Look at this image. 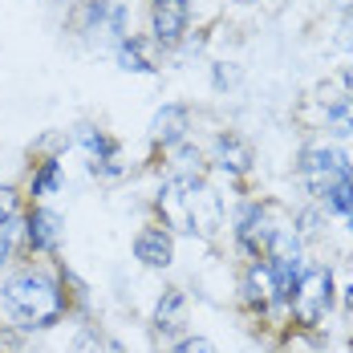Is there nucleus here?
Segmentation results:
<instances>
[{
  "label": "nucleus",
  "mask_w": 353,
  "mask_h": 353,
  "mask_svg": "<svg viewBox=\"0 0 353 353\" xmlns=\"http://www.w3.org/2000/svg\"><path fill=\"white\" fill-rule=\"evenodd\" d=\"M240 292H244V305L256 309V313H268L272 305H284V301H288L268 260H252V264H248L244 281H240Z\"/></svg>",
  "instance_id": "nucleus-5"
},
{
  "label": "nucleus",
  "mask_w": 353,
  "mask_h": 353,
  "mask_svg": "<svg viewBox=\"0 0 353 353\" xmlns=\"http://www.w3.org/2000/svg\"><path fill=\"white\" fill-rule=\"evenodd\" d=\"M215 159H219V167L232 171V175H248V171H252V150H248V142L236 139V134H219Z\"/></svg>",
  "instance_id": "nucleus-10"
},
{
  "label": "nucleus",
  "mask_w": 353,
  "mask_h": 353,
  "mask_svg": "<svg viewBox=\"0 0 353 353\" xmlns=\"http://www.w3.org/2000/svg\"><path fill=\"white\" fill-rule=\"evenodd\" d=\"M0 353H4V337H0Z\"/></svg>",
  "instance_id": "nucleus-23"
},
{
  "label": "nucleus",
  "mask_w": 353,
  "mask_h": 353,
  "mask_svg": "<svg viewBox=\"0 0 353 353\" xmlns=\"http://www.w3.org/2000/svg\"><path fill=\"white\" fill-rule=\"evenodd\" d=\"M248 4H256V0H248Z\"/></svg>",
  "instance_id": "nucleus-24"
},
{
  "label": "nucleus",
  "mask_w": 353,
  "mask_h": 353,
  "mask_svg": "<svg viewBox=\"0 0 353 353\" xmlns=\"http://www.w3.org/2000/svg\"><path fill=\"white\" fill-rule=\"evenodd\" d=\"M17 232H21V228H17V219L0 228V268H4V264H8V256H12V244H17Z\"/></svg>",
  "instance_id": "nucleus-18"
},
{
  "label": "nucleus",
  "mask_w": 353,
  "mask_h": 353,
  "mask_svg": "<svg viewBox=\"0 0 353 353\" xmlns=\"http://www.w3.org/2000/svg\"><path fill=\"white\" fill-rule=\"evenodd\" d=\"M159 215H163V228L171 232H199V236H212L219 228V203L215 195L203 187V179H183L175 175L163 191H159Z\"/></svg>",
  "instance_id": "nucleus-2"
},
{
  "label": "nucleus",
  "mask_w": 353,
  "mask_h": 353,
  "mask_svg": "<svg viewBox=\"0 0 353 353\" xmlns=\"http://www.w3.org/2000/svg\"><path fill=\"white\" fill-rule=\"evenodd\" d=\"M0 305H4L8 321L21 325V329H49V325H57L65 317L61 281L49 276V272H37V268L12 272L0 284Z\"/></svg>",
  "instance_id": "nucleus-1"
},
{
  "label": "nucleus",
  "mask_w": 353,
  "mask_h": 353,
  "mask_svg": "<svg viewBox=\"0 0 353 353\" xmlns=\"http://www.w3.org/2000/svg\"><path fill=\"white\" fill-rule=\"evenodd\" d=\"M183 313H187V296H183L179 288H167L163 301H159V309H154V329H159V333L183 329Z\"/></svg>",
  "instance_id": "nucleus-12"
},
{
  "label": "nucleus",
  "mask_w": 353,
  "mask_h": 353,
  "mask_svg": "<svg viewBox=\"0 0 353 353\" xmlns=\"http://www.w3.org/2000/svg\"><path fill=\"white\" fill-rule=\"evenodd\" d=\"M25 236H29L33 252H57V244H61V219H57V212L33 208L29 219H25Z\"/></svg>",
  "instance_id": "nucleus-9"
},
{
  "label": "nucleus",
  "mask_w": 353,
  "mask_h": 353,
  "mask_svg": "<svg viewBox=\"0 0 353 353\" xmlns=\"http://www.w3.org/2000/svg\"><path fill=\"white\" fill-rule=\"evenodd\" d=\"M341 45H353V17L345 21V29H341Z\"/></svg>",
  "instance_id": "nucleus-20"
},
{
  "label": "nucleus",
  "mask_w": 353,
  "mask_h": 353,
  "mask_svg": "<svg viewBox=\"0 0 353 353\" xmlns=\"http://www.w3.org/2000/svg\"><path fill=\"white\" fill-rule=\"evenodd\" d=\"M171 353H215V345L208 337H187V341H179Z\"/></svg>",
  "instance_id": "nucleus-19"
},
{
  "label": "nucleus",
  "mask_w": 353,
  "mask_h": 353,
  "mask_svg": "<svg viewBox=\"0 0 353 353\" xmlns=\"http://www.w3.org/2000/svg\"><path fill=\"white\" fill-rule=\"evenodd\" d=\"M17 208H21V203H17V191H12V187H0V228L17 219Z\"/></svg>",
  "instance_id": "nucleus-17"
},
{
  "label": "nucleus",
  "mask_w": 353,
  "mask_h": 353,
  "mask_svg": "<svg viewBox=\"0 0 353 353\" xmlns=\"http://www.w3.org/2000/svg\"><path fill=\"white\" fill-rule=\"evenodd\" d=\"M118 61H122V70H130V73H154V65L142 57L139 41H126V37H122V45H118Z\"/></svg>",
  "instance_id": "nucleus-15"
},
{
  "label": "nucleus",
  "mask_w": 353,
  "mask_h": 353,
  "mask_svg": "<svg viewBox=\"0 0 353 353\" xmlns=\"http://www.w3.org/2000/svg\"><path fill=\"white\" fill-rule=\"evenodd\" d=\"M276 236V223L268 219V208L264 203H248L240 212V223H236V244L248 260H264V252Z\"/></svg>",
  "instance_id": "nucleus-6"
},
{
  "label": "nucleus",
  "mask_w": 353,
  "mask_h": 353,
  "mask_svg": "<svg viewBox=\"0 0 353 353\" xmlns=\"http://www.w3.org/2000/svg\"><path fill=\"white\" fill-rule=\"evenodd\" d=\"M134 256H139L146 268H167L175 260V236H171V228L146 223L139 236H134Z\"/></svg>",
  "instance_id": "nucleus-7"
},
{
  "label": "nucleus",
  "mask_w": 353,
  "mask_h": 353,
  "mask_svg": "<svg viewBox=\"0 0 353 353\" xmlns=\"http://www.w3.org/2000/svg\"><path fill=\"white\" fill-rule=\"evenodd\" d=\"M301 179H305V187L317 199H325L337 183L353 179V167H350V159L341 150H333V146H309L301 154Z\"/></svg>",
  "instance_id": "nucleus-4"
},
{
  "label": "nucleus",
  "mask_w": 353,
  "mask_h": 353,
  "mask_svg": "<svg viewBox=\"0 0 353 353\" xmlns=\"http://www.w3.org/2000/svg\"><path fill=\"white\" fill-rule=\"evenodd\" d=\"M288 309H292L296 325H305V329L321 325L329 317V309H333V272L321 268V264L305 268L301 281L292 284V292H288Z\"/></svg>",
  "instance_id": "nucleus-3"
},
{
  "label": "nucleus",
  "mask_w": 353,
  "mask_h": 353,
  "mask_svg": "<svg viewBox=\"0 0 353 353\" xmlns=\"http://www.w3.org/2000/svg\"><path fill=\"white\" fill-rule=\"evenodd\" d=\"M70 353H126V350H122V341H114L110 333L94 329V325H85V329H77Z\"/></svg>",
  "instance_id": "nucleus-13"
},
{
  "label": "nucleus",
  "mask_w": 353,
  "mask_h": 353,
  "mask_svg": "<svg viewBox=\"0 0 353 353\" xmlns=\"http://www.w3.org/2000/svg\"><path fill=\"white\" fill-rule=\"evenodd\" d=\"M333 122L341 126V134H353V94H345V98L333 106Z\"/></svg>",
  "instance_id": "nucleus-16"
},
{
  "label": "nucleus",
  "mask_w": 353,
  "mask_h": 353,
  "mask_svg": "<svg viewBox=\"0 0 353 353\" xmlns=\"http://www.w3.org/2000/svg\"><path fill=\"white\" fill-rule=\"evenodd\" d=\"M150 130H154V139L163 142V146H179V142L187 139V110L183 106H163L159 114H154Z\"/></svg>",
  "instance_id": "nucleus-11"
},
{
  "label": "nucleus",
  "mask_w": 353,
  "mask_h": 353,
  "mask_svg": "<svg viewBox=\"0 0 353 353\" xmlns=\"http://www.w3.org/2000/svg\"><path fill=\"white\" fill-rule=\"evenodd\" d=\"M345 219H350V232H353V215H345Z\"/></svg>",
  "instance_id": "nucleus-22"
},
{
  "label": "nucleus",
  "mask_w": 353,
  "mask_h": 353,
  "mask_svg": "<svg viewBox=\"0 0 353 353\" xmlns=\"http://www.w3.org/2000/svg\"><path fill=\"white\" fill-rule=\"evenodd\" d=\"M333 4H337V8H350V12H353V0H333Z\"/></svg>",
  "instance_id": "nucleus-21"
},
{
  "label": "nucleus",
  "mask_w": 353,
  "mask_h": 353,
  "mask_svg": "<svg viewBox=\"0 0 353 353\" xmlns=\"http://www.w3.org/2000/svg\"><path fill=\"white\" fill-rule=\"evenodd\" d=\"M187 29V0H150V33L159 45H175Z\"/></svg>",
  "instance_id": "nucleus-8"
},
{
  "label": "nucleus",
  "mask_w": 353,
  "mask_h": 353,
  "mask_svg": "<svg viewBox=\"0 0 353 353\" xmlns=\"http://www.w3.org/2000/svg\"><path fill=\"white\" fill-rule=\"evenodd\" d=\"M61 187V163L57 159H45L41 171L33 175V195H53Z\"/></svg>",
  "instance_id": "nucleus-14"
}]
</instances>
